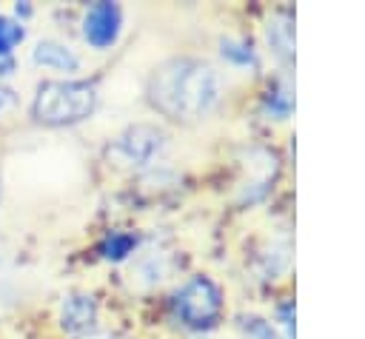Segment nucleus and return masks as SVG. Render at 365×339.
Returning <instances> with one entry per match:
<instances>
[{"label":"nucleus","mask_w":365,"mask_h":339,"mask_svg":"<svg viewBox=\"0 0 365 339\" xmlns=\"http://www.w3.org/2000/svg\"><path fill=\"white\" fill-rule=\"evenodd\" d=\"M222 97V77L220 71L191 54L163 60L145 80V100L148 105L174 120V122H194L208 117Z\"/></svg>","instance_id":"1"},{"label":"nucleus","mask_w":365,"mask_h":339,"mask_svg":"<svg viewBox=\"0 0 365 339\" xmlns=\"http://www.w3.org/2000/svg\"><path fill=\"white\" fill-rule=\"evenodd\" d=\"M97 103L100 91L88 80H43L31 100V117L51 128L77 125L97 111Z\"/></svg>","instance_id":"2"},{"label":"nucleus","mask_w":365,"mask_h":339,"mask_svg":"<svg viewBox=\"0 0 365 339\" xmlns=\"http://www.w3.org/2000/svg\"><path fill=\"white\" fill-rule=\"evenodd\" d=\"M168 305H171L174 319L182 328H188V330H211L222 319L225 293L211 276L194 273L182 285L174 288Z\"/></svg>","instance_id":"3"},{"label":"nucleus","mask_w":365,"mask_h":339,"mask_svg":"<svg viewBox=\"0 0 365 339\" xmlns=\"http://www.w3.org/2000/svg\"><path fill=\"white\" fill-rule=\"evenodd\" d=\"M165 148V131L157 128V125H148V122H137V125H128L125 131H120L106 154L114 165H125V168H145L151 165Z\"/></svg>","instance_id":"4"},{"label":"nucleus","mask_w":365,"mask_h":339,"mask_svg":"<svg viewBox=\"0 0 365 339\" xmlns=\"http://www.w3.org/2000/svg\"><path fill=\"white\" fill-rule=\"evenodd\" d=\"M83 40L94 48V51H106L111 46H117L120 34H123V9L120 3L103 0L86 9L83 14Z\"/></svg>","instance_id":"5"},{"label":"nucleus","mask_w":365,"mask_h":339,"mask_svg":"<svg viewBox=\"0 0 365 339\" xmlns=\"http://www.w3.org/2000/svg\"><path fill=\"white\" fill-rule=\"evenodd\" d=\"M97 313H100V308H97V299L91 293H86V291L66 293L60 302V328L83 336V333L94 330Z\"/></svg>","instance_id":"6"},{"label":"nucleus","mask_w":365,"mask_h":339,"mask_svg":"<svg viewBox=\"0 0 365 339\" xmlns=\"http://www.w3.org/2000/svg\"><path fill=\"white\" fill-rule=\"evenodd\" d=\"M31 63L40 66V68L57 71V74H74V71H80V66H83L80 54H77L71 46H66V43H60V40H51V37L40 40V43L31 48Z\"/></svg>","instance_id":"7"},{"label":"nucleus","mask_w":365,"mask_h":339,"mask_svg":"<svg viewBox=\"0 0 365 339\" xmlns=\"http://www.w3.org/2000/svg\"><path fill=\"white\" fill-rule=\"evenodd\" d=\"M265 43H268L271 54L282 66L294 63V14L291 11H274L268 17V23H265Z\"/></svg>","instance_id":"8"},{"label":"nucleus","mask_w":365,"mask_h":339,"mask_svg":"<svg viewBox=\"0 0 365 339\" xmlns=\"http://www.w3.org/2000/svg\"><path fill=\"white\" fill-rule=\"evenodd\" d=\"M294 111V85L291 80L282 74L277 80L268 83L265 94H262V114L268 120H277V122H285Z\"/></svg>","instance_id":"9"},{"label":"nucleus","mask_w":365,"mask_h":339,"mask_svg":"<svg viewBox=\"0 0 365 339\" xmlns=\"http://www.w3.org/2000/svg\"><path fill=\"white\" fill-rule=\"evenodd\" d=\"M220 57L231 68H240V71H257L262 66L259 48L248 37H222L220 40Z\"/></svg>","instance_id":"10"},{"label":"nucleus","mask_w":365,"mask_h":339,"mask_svg":"<svg viewBox=\"0 0 365 339\" xmlns=\"http://www.w3.org/2000/svg\"><path fill=\"white\" fill-rule=\"evenodd\" d=\"M134 248H137V236L128 234V231H111V234L100 242V254H103V259H108V262H123V259H128V256L134 254Z\"/></svg>","instance_id":"11"},{"label":"nucleus","mask_w":365,"mask_h":339,"mask_svg":"<svg viewBox=\"0 0 365 339\" xmlns=\"http://www.w3.org/2000/svg\"><path fill=\"white\" fill-rule=\"evenodd\" d=\"M237 330L242 333V339H282V333L277 330V325L259 313H240L237 316Z\"/></svg>","instance_id":"12"},{"label":"nucleus","mask_w":365,"mask_h":339,"mask_svg":"<svg viewBox=\"0 0 365 339\" xmlns=\"http://www.w3.org/2000/svg\"><path fill=\"white\" fill-rule=\"evenodd\" d=\"M23 37H26L23 23H17V20L6 17V14H0V54H11V48H14L17 43H23Z\"/></svg>","instance_id":"13"},{"label":"nucleus","mask_w":365,"mask_h":339,"mask_svg":"<svg viewBox=\"0 0 365 339\" xmlns=\"http://www.w3.org/2000/svg\"><path fill=\"white\" fill-rule=\"evenodd\" d=\"M274 325L277 330L282 333V339H294V302L291 299H282L274 311Z\"/></svg>","instance_id":"14"},{"label":"nucleus","mask_w":365,"mask_h":339,"mask_svg":"<svg viewBox=\"0 0 365 339\" xmlns=\"http://www.w3.org/2000/svg\"><path fill=\"white\" fill-rule=\"evenodd\" d=\"M11 105H14V91L6 88V85H0V114H3L6 108H11Z\"/></svg>","instance_id":"15"},{"label":"nucleus","mask_w":365,"mask_h":339,"mask_svg":"<svg viewBox=\"0 0 365 339\" xmlns=\"http://www.w3.org/2000/svg\"><path fill=\"white\" fill-rule=\"evenodd\" d=\"M77 339H123V336L114 333V330H88V333H83Z\"/></svg>","instance_id":"16"},{"label":"nucleus","mask_w":365,"mask_h":339,"mask_svg":"<svg viewBox=\"0 0 365 339\" xmlns=\"http://www.w3.org/2000/svg\"><path fill=\"white\" fill-rule=\"evenodd\" d=\"M11 71V54H0V74Z\"/></svg>","instance_id":"17"}]
</instances>
